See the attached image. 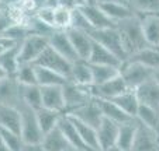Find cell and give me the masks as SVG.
<instances>
[{
  "mask_svg": "<svg viewBox=\"0 0 159 151\" xmlns=\"http://www.w3.org/2000/svg\"><path fill=\"white\" fill-rule=\"evenodd\" d=\"M116 30L120 34L121 42H123V46L125 49L128 59L131 56H134L135 53L144 50L145 48H149V45L147 44V41L144 38V34H142L141 21L137 15L132 18H128V20L121 21V23H117L116 24Z\"/></svg>",
  "mask_w": 159,
  "mask_h": 151,
  "instance_id": "obj_1",
  "label": "cell"
},
{
  "mask_svg": "<svg viewBox=\"0 0 159 151\" xmlns=\"http://www.w3.org/2000/svg\"><path fill=\"white\" fill-rule=\"evenodd\" d=\"M48 48L49 38L39 35H28L18 48V62L20 65H34Z\"/></svg>",
  "mask_w": 159,
  "mask_h": 151,
  "instance_id": "obj_2",
  "label": "cell"
},
{
  "mask_svg": "<svg viewBox=\"0 0 159 151\" xmlns=\"http://www.w3.org/2000/svg\"><path fill=\"white\" fill-rule=\"evenodd\" d=\"M120 76L127 84L128 90H137L139 86L153 78V70L148 69L141 63L127 60L120 67Z\"/></svg>",
  "mask_w": 159,
  "mask_h": 151,
  "instance_id": "obj_3",
  "label": "cell"
},
{
  "mask_svg": "<svg viewBox=\"0 0 159 151\" xmlns=\"http://www.w3.org/2000/svg\"><path fill=\"white\" fill-rule=\"evenodd\" d=\"M92 36L94 42H97L99 45L104 46L107 50H110L111 53L114 55L117 59H120L121 62H127L128 56L125 53V49L123 46V42H121L120 34L116 28H108V30H96L92 31L89 34Z\"/></svg>",
  "mask_w": 159,
  "mask_h": 151,
  "instance_id": "obj_4",
  "label": "cell"
},
{
  "mask_svg": "<svg viewBox=\"0 0 159 151\" xmlns=\"http://www.w3.org/2000/svg\"><path fill=\"white\" fill-rule=\"evenodd\" d=\"M63 99H65V112L63 113L68 115V113L82 108L83 105L89 104L94 98L92 97L90 87H80L68 81L63 86Z\"/></svg>",
  "mask_w": 159,
  "mask_h": 151,
  "instance_id": "obj_5",
  "label": "cell"
},
{
  "mask_svg": "<svg viewBox=\"0 0 159 151\" xmlns=\"http://www.w3.org/2000/svg\"><path fill=\"white\" fill-rule=\"evenodd\" d=\"M18 111L21 113V137L24 143H41L44 133L37 120L35 111L25 107L24 104L18 107Z\"/></svg>",
  "mask_w": 159,
  "mask_h": 151,
  "instance_id": "obj_6",
  "label": "cell"
},
{
  "mask_svg": "<svg viewBox=\"0 0 159 151\" xmlns=\"http://www.w3.org/2000/svg\"><path fill=\"white\" fill-rule=\"evenodd\" d=\"M78 9L86 17L93 31L116 28V24L106 15V13L99 7L97 2H78Z\"/></svg>",
  "mask_w": 159,
  "mask_h": 151,
  "instance_id": "obj_7",
  "label": "cell"
},
{
  "mask_svg": "<svg viewBox=\"0 0 159 151\" xmlns=\"http://www.w3.org/2000/svg\"><path fill=\"white\" fill-rule=\"evenodd\" d=\"M34 65L39 66V67H44V69H48V70H52L69 80L72 63L69 60H66L65 57H62L59 53H57L52 48H48V49L45 50Z\"/></svg>",
  "mask_w": 159,
  "mask_h": 151,
  "instance_id": "obj_8",
  "label": "cell"
},
{
  "mask_svg": "<svg viewBox=\"0 0 159 151\" xmlns=\"http://www.w3.org/2000/svg\"><path fill=\"white\" fill-rule=\"evenodd\" d=\"M125 91H128V87L124 83V80L121 78V76L113 78V80L107 81V83L102 84V86H92L90 87V92L92 97L94 99H107L111 101L116 97L124 94Z\"/></svg>",
  "mask_w": 159,
  "mask_h": 151,
  "instance_id": "obj_9",
  "label": "cell"
},
{
  "mask_svg": "<svg viewBox=\"0 0 159 151\" xmlns=\"http://www.w3.org/2000/svg\"><path fill=\"white\" fill-rule=\"evenodd\" d=\"M131 151H159V134L137 120V137Z\"/></svg>",
  "mask_w": 159,
  "mask_h": 151,
  "instance_id": "obj_10",
  "label": "cell"
},
{
  "mask_svg": "<svg viewBox=\"0 0 159 151\" xmlns=\"http://www.w3.org/2000/svg\"><path fill=\"white\" fill-rule=\"evenodd\" d=\"M21 102V86L14 77H7L0 81V107L18 108Z\"/></svg>",
  "mask_w": 159,
  "mask_h": 151,
  "instance_id": "obj_11",
  "label": "cell"
},
{
  "mask_svg": "<svg viewBox=\"0 0 159 151\" xmlns=\"http://www.w3.org/2000/svg\"><path fill=\"white\" fill-rule=\"evenodd\" d=\"M68 115L75 118L76 120L82 122V123L87 124V126H92V128H94V129L99 128V124L102 123V120H103V113H102V111H100L99 105H97L96 99H92L89 104L83 105L82 108L68 113Z\"/></svg>",
  "mask_w": 159,
  "mask_h": 151,
  "instance_id": "obj_12",
  "label": "cell"
},
{
  "mask_svg": "<svg viewBox=\"0 0 159 151\" xmlns=\"http://www.w3.org/2000/svg\"><path fill=\"white\" fill-rule=\"evenodd\" d=\"M68 36L70 39V44H72L73 49H75L76 55H78V59L80 60H89L90 53H92V49H93V44L94 41L92 39V36L89 34L83 32V31H78L69 28L66 31Z\"/></svg>",
  "mask_w": 159,
  "mask_h": 151,
  "instance_id": "obj_13",
  "label": "cell"
},
{
  "mask_svg": "<svg viewBox=\"0 0 159 151\" xmlns=\"http://www.w3.org/2000/svg\"><path fill=\"white\" fill-rule=\"evenodd\" d=\"M97 4H99V7L106 13V15H107L114 24L135 17L134 11L129 9L127 2H114V0H108V2H97Z\"/></svg>",
  "mask_w": 159,
  "mask_h": 151,
  "instance_id": "obj_14",
  "label": "cell"
},
{
  "mask_svg": "<svg viewBox=\"0 0 159 151\" xmlns=\"http://www.w3.org/2000/svg\"><path fill=\"white\" fill-rule=\"evenodd\" d=\"M49 48H52L57 53H59L61 56L65 57L66 60H69L70 63L79 60L78 55H76L72 44H70L69 36L66 34V31H55V32L49 36Z\"/></svg>",
  "mask_w": 159,
  "mask_h": 151,
  "instance_id": "obj_15",
  "label": "cell"
},
{
  "mask_svg": "<svg viewBox=\"0 0 159 151\" xmlns=\"http://www.w3.org/2000/svg\"><path fill=\"white\" fill-rule=\"evenodd\" d=\"M118 130H120V124L103 118L102 123H100L99 128L96 129L100 151H106V150H108V148L114 147L116 143H117Z\"/></svg>",
  "mask_w": 159,
  "mask_h": 151,
  "instance_id": "obj_16",
  "label": "cell"
},
{
  "mask_svg": "<svg viewBox=\"0 0 159 151\" xmlns=\"http://www.w3.org/2000/svg\"><path fill=\"white\" fill-rule=\"evenodd\" d=\"M78 2H58L54 9V28L57 31H68L72 25V13Z\"/></svg>",
  "mask_w": 159,
  "mask_h": 151,
  "instance_id": "obj_17",
  "label": "cell"
},
{
  "mask_svg": "<svg viewBox=\"0 0 159 151\" xmlns=\"http://www.w3.org/2000/svg\"><path fill=\"white\" fill-rule=\"evenodd\" d=\"M134 91L139 101V105L159 111V86L153 81V78L139 86Z\"/></svg>",
  "mask_w": 159,
  "mask_h": 151,
  "instance_id": "obj_18",
  "label": "cell"
},
{
  "mask_svg": "<svg viewBox=\"0 0 159 151\" xmlns=\"http://www.w3.org/2000/svg\"><path fill=\"white\" fill-rule=\"evenodd\" d=\"M39 88H41L42 108L65 112L63 87H39Z\"/></svg>",
  "mask_w": 159,
  "mask_h": 151,
  "instance_id": "obj_19",
  "label": "cell"
},
{
  "mask_svg": "<svg viewBox=\"0 0 159 151\" xmlns=\"http://www.w3.org/2000/svg\"><path fill=\"white\" fill-rule=\"evenodd\" d=\"M69 81L80 87H92L93 86V74L92 66L86 60H76L72 63Z\"/></svg>",
  "mask_w": 159,
  "mask_h": 151,
  "instance_id": "obj_20",
  "label": "cell"
},
{
  "mask_svg": "<svg viewBox=\"0 0 159 151\" xmlns=\"http://www.w3.org/2000/svg\"><path fill=\"white\" fill-rule=\"evenodd\" d=\"M144 38L149 46L159 48V14L138 15Z\"/></svg>",
  "mask_w": 159,
  "mask_h": 151,
  "instance_id": "obj_21",
  "label": "cell"
},
{
  "mask_svg": "<svg viewBox=\"0 0 159 151\" xmlns=\"http://www.w3.org/2000/svg\"><path fill=\"white\" fill-rule=\"evenodd\" d=\"M96 102H97V105H99L100 111H102V113H103V118L108 119V120H111V122H114V123L120 124V126L127 124V123H131V122L135 120V119L129 118L127 113H124L123 111L113 102V101L96 99Z\"/></svg>",
  "mask_w": 159,
  "mask_h": 151,
  "instance_id": "obj_22",
  "label": "cell"
},
{
  "mask_svg": "<svg viewBox=\"0 0 159 151\" xmlns=\"http://www.w3.org/2000/svg\"><path fill=\"white\" fill-rule=\"evenodd\" d=\"M0 129H6L21 136V113L18 108L0 107Z\"/></svg>",
  "mask_w": 159,
  "mask_h": 151,
  "instance_id": "obj_23",
  "label": "cell"
},
{
  "mask_svg": "<svg viewBox=\"0 0 159 151\" xmlns=\"http://www.w3.org/2000/svg\"><path fill=\"white\" fill-rule=\"evenodd\" d=\"M58 129H59L61 133L63 134V137L66 139V141L69 143L70 147L78 148V150H80V151H86L87 150L86 145H84L83 141H82L80 136H79L78 129H76L73 120L68 115H63L62 116V119H61V122H59V126H58Z\"/></svg>",
  "mask_w": 159,
  "mask_h": 151,
  "instance_id": "obj_24",
  "label": "cell"
},
{
  "mask_svg": "<svg viewBox=\"0 0 159 151\" xmlns=\"http://www.w3.org/2000/svg\"><path fill=\"white\" fill-rule=\"evenodd\" d=\"M87 62L90 65H97V66H114V67H121L123 62L114 56L110 50H107L104 46L99 45L97 42L93 44V49Z\"/></svg>",
  "mask_w": 159,
  "mask_h": 151,
  "instance_id": "obj_25",
  "label": "cell"
},
{
  "mask_svg": "<svg viewBox=\"0 0 159 151\" xmlns=\"http://www.w3.org/2000/svg\"><path fill=\"white\" fill-rule=\"evenodd\" d=\"M35 115H37V120H38L39 128H41V132L44 134H47L49 132L55 130L59 126V122L65 113L41 108V109L35 111Z\"/></svg>",
  "mask_w": 159,
  "mask_h": 151,
  "instance_id": "obj_26",
  "label": "cell"
},
{
  "mask_svg": "<svg viewBox=\"0 0 159 151\" xmlns=\"http://www.w3.org/2000/svg\"><path fill=\"white\" fill-rule=\"evenodd\" d=\"M111 101H113L124 113H127L129 118H132V119L137 118V113H138V109H139V101H138V98H137V95H135V91L128 90V91H125L124 94L116 97L114 99H111Z\"/></svg>",
  "mask_w": 159,
  "mask_h": 151,
  "instance_id": "obj_27",
  "label": "cell"
},
{
  "mask_svg": "<svg viewBox=\"0 0 159 151\" xmlns=\"http://www.w3.org/2000/svg\"><path fill=\"white\" fill-rule=\"evenodd\" d=\"M35 74L38 87H63L69 81L61 74L48 70V69L39 67V66H35Z\"/></svg>",
  "mask_w": 159,
  "mask_h": 151,
  "instance_id": "obj_28",
  "label": "cell"
},
{
  "mask_svg": "<svg viewBox=\"0 0 159 151\" xmlns=\"http://www.w3.org/2000/svg\"><path fill=\"white\" fill-rule=\"evenodd\" d=\"M69 116V115H68ZM70 119L73 120V123H75L76 129H78V133L79 136H80L82 141H83V144L86 145L87 150H93V151H100V147H99V140H97V132L94 128H92V126H87V124L82 123V122L76 120L75 118H72V116H69Z\"/></svg>",
  "mask_w": 159,
  "mask_h": 151,
  "instance_id": "obj_29",
  "label": "cell"
},
{
  "mask_svg": "<svg viewBox=\"0 0 159 151\" xmlns=\"http://www.w3.org/2000/svg\"><path fill=\"white\" fill-rule=\"evenodd\" d=\"M41 145L44 151H65L66 148L70 147L69 143L66 141V139L58 128L49 133L44 134L41 140Z\"/></svg>",
  "mask_w": 159,
  "mask_h": 151,
  "instance_id": "obj_30",
  "label": "cell"
},
{
  "mask_svg": "<svg viewBox=\"0 0 159 151\" xmlns=\"http://www.w3.org/2000/svg\"><path fill=\"white\" fill-rule=\"evenodd\" d=\"M135 137H137V119L134 122H131V123L120 126L116 145L118 148H121L123 151H131L135 141Z\"/></svg>",
  "mask_w": 159,
  "mask_h": 151,
  "instance_id": "obj_31",
  "label": "cell"
},
{
  "mask_svg": "<svg viewBox=\"0 0 159 151\" xmlns=\"http://www.w3.org/2000/svg\"><path fill=\"white\" fill-rule=\"evenodd\" d=\"M128 60H132V62L141 63V65L147 66L148 69L156 71L159 70V48L155 46H149L145 48L144 50L135 53L134 56H131Z\"/></svg>",
  "mask_w": 159,
  "mask_h": 151,
  "instance_id": "obj_32",
  "label": "cell"
},
{
  "mask_svg": "<svg viewBox=\"0 0 159 151\" xmlns=\"http://www.w3.org/2000/svg\"><path fill=\"white\" fill-rule=\"evenodd\" d=\"M92 66V74H93V86H102L120 76V69L114 66Z\"/></svg>",
  "mask_w": 159,
  "mask_h": 151,
  "instance_id": "obj_33",
  "label": "cell"
},
{
  "mask_svg": "<svg viewBox=\"0 0 159 151\" xmlns=\"http://www.w3.org/2000/svg\"><path fill=\"white\" fill-rule=\"evenodd\" d=\"M21 102L25 107L31 108L34 111H38L42 108V98H41V88L38 86H21Z\"/></svg>",
  "mask_w": 159,
  "mask_h": 151,
  "instance_id": "obj_34",
  "label": "cell"
},
{
  "mask_svg": "<svg viewBox=\"0 0 159 151\" xmlns=\"http://www.w3.org/2000/svg\"><path fill=\"white\" fill-rule=\"evenodd\" d=\"M137 120L139 123H142L144 126H147L148 129L156 132L159 134V111H155L152 108L139 105L138 113H137Z\"/></svg>",
  "mask_w": 159,
  "mask_h": 151,
  "instance_id": "obj_35",
  "label": "cell"
},
{
  "mask_svg": "<svg viewBox=\"0 0 159 151\" xmlns=\"http://www.w3.org/2000/svg\"><path fill=\"white\" fill-rule=\"evenodd\" d=\"M127 4L137 17L144 14H159V0H137L127 2Z\"/></svg>",
  "mask_w": 159,
  "mask_h": 151,
  "instance_id": "obj_36",
  "label": "cell"
},
{
  "mask_svg": "<svg viewBox=\"0 0 159 151\" xmlns=\"http://www.w3.org/2000/svg\"><path fill=\"white\" fill-rule=\"evenodd\" d=\"M14 78L17 83L23 87L37 86V74H35V65H20L17 69Z\"/></svg>",
  "mask_w": 159,
  "mask_h": 151,
  "instance_id": "obj_37",
  "label": "cell"
},
{
  "mask_svg": "<svg viewBox=\"0 0 159 151\" xmlns=\"http://www.w3.org/2000/svg\"><path fill=\"white\" fill-rule=\"evenodd\" d=\"M18 48H16L14 50L3 55V56H0V66L3 67V70L9 74L10 77H14L18 66H20V62H18Z\"/></svg>",
  "mask_w": 159,
  "mask_h": 151,
  "instance_id": "obj_38",
  "label": "cell"
},
{
  "mask_svg": "<svg viewBox=\"0 0 159 151\" xmlns=\"http://www.w3.org/2000/svg\"><path fill=\"white\" fill-rule=\"evenodd\" d=\"M0 137L11 151H21V148L24 145V140L20 134L13 133L6 129H0Z\"/></svg>",
  "mask_w": 159,
  "mask_h": 151,
  "instance_id": "obj_39",
  "label": "cell"
},
{
  "mask_svg": "<svg viewBox=\"0 0 159 151\" xmlns=\"http://www.w3.org/2000/svg\"><path fill=\"white\" fill-rule=\"evenodd\" d=\"M70 28L78 30V31H83V32H86V34H90L93 31L92 25H90L89 21L86 20V17H84L80 10L78 9V4H76V7L73 9V13H72V25H70Z\"/></svg>",
  "mask_w": 159,
  "mask_h": 151,
  "instance_id": "obj_40",
  "label": "cell"
},
{
  "mask_svg": "<svg viewBox=\"0 0 159 151\" xmlns=\"http://www.w3.org/2000/svg\"><path fill=\"white\" fill-rule=\"evenodd\" d=\"M0 35H3V36H6V38H10V39H13V41L21 44V42L30 35V32H28L25 25H23V24H14V25H11L9 30H6L3 34H0Z\"/></svg>",
  "mask_w": 159,
  "mask_h": 151,
  "instance_id": "obj_41",
  "label": "cell"
},
{
  "mask_svg": "<svg viewBox=\"0 0 159 151\" xmlns=\"http://www.w3.org/2000/svg\"><path fill=\"white\" fill-rule=\"evenodd\" d=\"M20 46V44L10 38H6V36L0 35V56H3V55L9 53L11 50H14L16 48Z\"/></svg>",
  "mask_w": 159,
  "mask_h": 151,
  "instance_id": "obj_42",
  "label": "cell"
},
{
  "mask_svg": "<svg viewBox=\"0 0 159 151\" xmlns=\"http://www.w3.org/2000/svg\"><path fill=\"white\" fill-rule=\"evenodd\" d=\"M21 151H44L41 143H24Z\"/></svg>",
  "mask_w": 159,
  "mask_h": 151,
  "instance_id": "obj_43",
  "label": "cell"
},
{
  "mask_svg": "<svg viewBox=\"0 0 159 151\" xmlns=\"http://www.w3.org/2000/svg\"><path fill=\"white\" fill-rule=\"evenodd\" d=\"M7 77H10L9 74L6 73V71L3 70V67H2V66H0V81H3V80H6Z\"/></svg>",
  "mask_w": 159,
  "mask_h": 151,
  "instance_id": "obj_44",
  "label": "cell"
},
{
  "mask_svg": "<svg viewBox=\"0 0 159 151\" xmlns=\"http://www.w3.org/2000/svg\"><path fill=\"white\" fill-rule=\"evenodd\" d=\"M0 151H11L9 147L6 145V143L2 140V137H0Z\"/></svg>",
  "mask_w": 159,
  "mask_h": 151,
  "instance_id": "obj_45",
  "label": "cell"
},
{
  "mask_svg": "<svg viewBox=\"0 0 159 151\" xmlns=\"http://www.w3.org/2000/svg\"><path fill=\"white\" fill-rule=\"evenodd\" d=\"M153 81H155V83L159 86V70L153 71Z\"/></svg>",
  "mask_w": 159,
  "mask_h": 151,
  "instance_id": "obj_46",
  "label": "cell"
},
{
  "mask_svg": "<svg viewBox=\"0 0 159 151\" xmlns=\"http://www.w3.org/2000/svg\"><path fill=\"white\" fill-rule=\"evenodd\" d=\"M106 151H123L121 148H118L117 145H114V147H111V148H108V150H106Z\"/></svg>",
  "mask_w": 159,
  "mask_h": 151,
  "instance_id": "obj_47",
  "label": "cell"
},
{
  "mask_svg": "<svg viewBox=\"0 0 159 151\" xmlns=\"http://www.w3.org/2000/svg\"><path fill=\"white\" fill-rule=\"evenodd\" d=\"M65 151H80V150H78V148H73V147H69V148H66Z\"/></svg>",
  "mask_w": 159,
  "mask_h": 151,
  "instance_id": "obj_48",
  "label": "cell"
},
{
  "mask_svg": "<svg viewBox=\"0 0 159 151\" xmlns=\"http://www.w3.org/2000/svg\"><path fill=\"white\" fill-rule=\"evenodd\" d=\"M2 11H3V3H0V14H2Z\"/></svg>",
  "mask_w": 159,
  "mask_h": 151,
  "instance_id": "obj_49",
  "label": "cell"
},
{
  "mask_svg": "<svg viewBox=\"0 0 159 151\" xmlns=\"http://www.w3.org/2000/svg\"><path fill=\"white\" fill-rule=\"evenodd\" d=\"M86 151H93V150H86Z\"/></svg>",
  "mask_w": 159,
  "mask_h": 151,
  "instance_id": "obj_50",
  "label": "cell"
}]
</instances>
